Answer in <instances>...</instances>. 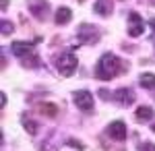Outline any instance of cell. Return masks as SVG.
Segmentation results:
<instances>
[{
	"label": "cell",
	"mask_w": 155,
	"mask_h": 151,
	"mask_svg": "<svg viewBox=\"0 0 155 151\" xmlns=\"http://www.w3.org/2000/svg\"><path fill=\"white\" fill-rule=\"evenodd\" d=\"M21 62H23L25 69H35L37 64H39V58H37L35 54H27V56H21Z\"/></svg>",
	"instance_id": "obj_15"
},
{
	"label": "cell",
	"mask_w": 155,
	"mask_h": 151,
	"mask_svg": "<svg viewBox=\"0 0 155 151\" xmlns=\"http://www.w3.org/2000/svg\"><path fill=\"white\" fill-rule=\"evenodd\" d=\"M143 29H145V25H143L141 15L130 12V15H128V35H130V37H139V35L143 33Z\"/></svg>",
	"instance_id": "obj_6"
},
{
	"label": "cell",
	"mask_w": 155,
	"mask_h": 151,
	"mask_svg": "<svg viewBox=\"0 0 155 151\" xmlns=\"http://www.w3.org/2000/svg\"><path fill=\"white\" fill-rule=\"evenodd\" d=\"M114 97H116L122 106H130L132 102H134V91H132V89H118V91L114 93Z\"/></svg>",
	"instance_id": "obj_10"
},
{
	"label": "cell",
	"mask_w": 155,
	"mask_h": 151,
	"mask_svg": "<svg viewBox=\"0 0 155 151\" xmlns=\"http://www.w3.org/2000/svg\"><path fill=\"white\" fill-rule=\"evenodd\" d=\"M68 145H72V147H77V149L85 151V145H83V143H79V141H74V139H68Z\"/></svg>",
	"instance_id": "obj_18"
},
{
	"label": "cell",
	"mask_w": 155,
	"mask_h": 151,
	"mask_svg": "<svg viewBox=\"0 0 155 151\" xmlns=\"http://www.w3.org/2000/svg\"><path fill=\"white\" fill-rule=\"evenodd\" d=\"M118 66H120V60L112 54V52H106L101 60H99V64H97V70H95V77L97 79H101V81H110V79H114L116 75H118Z\"/></svg>",
	"instance_id": "obj_1"
},
{
	"label": "cell",
	"mask_w": 155,
	"mask_h": 151,
	"mask_svg": "<svg viewBox=\"0 0 155 151\" xmlns=\"http://www.w3.org/2000/svg\"><path fill=\"white\" fill-rule=\"evenodd\" d=\"M79 37L85 44H93V42L99 39V29L95 25H81L79 27Z\"/></svg>",
	"instance_id": "obj_5"
},
{
	"label": "cell",
	"mask_w": 155,
	"mask_h": 151,
	"mask_svg": "<svg viewBox=\"0 0 155 151\" xmlns=\"http://www.w3.org/2000/svg\"><path fill=\"white\" fill-rule=\"evenodd\" d=\"M106 133H107V137H112L114 141H124L126 139V124L122 120H114V122H110Z\"/></svg>",
	"instance_id": "obj_4"
},
{
	"label": "cell",
	"mask_w": 155,
	"mask_h": 151,
	"mask_svg": "<svg viewBox=\"0 0 155 151\" xmlns=\"http://www.w3.org/2000/svg\"><path fill=\"white\" fill-rule=\"evenodd\" d=\"M149 25H151V29L155 31V19H151V21H149Z\"/></svg>",
	"instance_id": "obj_21"
},
{
	"label": "cell",
	"mask_w": 155,
	"mask_h": 151,
	"mask_svg": "<svg viewBox=\"0 0 155 151\" xmlns=\"http://www.w3.org/2000/svg\"><path fill=\"white\" fill-rule=\"evenodd\" d=\"M21 122H23L25 130H27L29 135H35V133H37V128H39V124H37L35 120H29V116H27V114H23V118H21Z\"/></svg>",
	"instance_id": "obj_14"
},
{
	"label": "cell",
	"mask_w": 155,
	"mask_h": 151,
	"mask_svg": "<svg viewBox=\"0 0 155 151\" xmlns=\"http://www.w3.org/2000/svg\"><path fill=\"white\" fill-rule=\"evenodd\" d=\"M72 19V12H71V8H66V6H60L58 11H56V23L58 25H66L68 21Z\"/></svg>",
	"instance_id": "obj_12"
},
{
	"label": "cell",
	"mask_w": 155,
	"mask_h": 151,
	"mask_svg": "<svg viewBox=\"0 0 155 151\" xmlns=\"http://www.w3.org/2000/svg\"><path fill=\"white\" fill-rule=\"evenodd\" d=\"M139 83H141V87H145V89H155V75L153 72H143L139 77Z\"/></svg>",
	"instance_id": "obj_13"
},
{
	"label": "cell",
	"mask_w": 155,
	"mask_h": 151,
	"mask_svg": "<svg viewBox=\"0 0 155 151\" xmlns=\"http://www.w3.org/2000/svg\"><path fill=\"white\" fill-rule=\"evenodd\" d=\"M12 31H15L12 23H8V21H2V35H11Z\"/></svg>",
	"instance_id": "obj_17"
},
{
	"label": "cell",
	"mask_w": 155,
	"mask_h": 151,
	"mask_svg": "<svg viewBox=\"0 0 155 151\" xmlns=\"http://www.w3.org/2000/svg\"><path fill=\"white\" fill-rule=\"evenodd\" d=\"M39 110H41L44 114H48V116H54V114H56V106L54 104H41Z\"/></svg>",
	"instance_id": "obj_16"
},
{
	"label": "cell",
	"mask_w": 155,
	"mask_h": 151,
	"mask_svg": "<svg viewBox=\"0 0 155 151\" xmlns=\"http://www.w3.org/2000/svg\"><path fill=\"white\" fill-rule=\"evenodd\" d=\"M151 2H153V4H155V0H151Z\"/></svg>",
	"instance_id": "obj_22"
},
{
	"label": "cell",
	"mask_w": 155,
	"mask_h": 151,
	"mask_svg": "<svg viewBox=\"0 0 155 151\" xmlns=\"http://www.w3.org/2000/svg\"><path fill=\"white\" fill-rule=\"evenodd\" d=\"M48 2L46 0H35V2H31L29 4V11L35 15L37 19H46V12H48Z\"/></svg>",
	"instance_id": "obj_8"
},
{
	"label": "cell",
	"mask_w": 155,
	"mask_h": 151,
	"mask_svg": "<svg viewBox=\"0 0 155 151\" xmlns=\"http://www.w3.org/2000/svg\"><path fill=\"white\" fill-rule=\"evenodd\" d=\"M0 106H6V95L4 93H0Z\"/></svg>",
	"instance_id": "obj_20"
},
{
	"label": "cell",
	"mask_w": 155,
	"mask_h": 151,
	"mask_svg": "<svg viewBox=\"0 0 155 151\" xmlns=\"http://www.w3.org/2000/svg\"><path fill=\"white\" fill-rule=\"evenodd\" d=\"M141 151H155V145L153 143H143L141 145Z\"/></svg>",
	"instance_id": "obj_19"
},
{
	"label": "cell",
	"mask_w": 155,
	"mask_h": 151,
	"mask_svg": "<svg viewBox=\"0 0 155 151\" xmlns=\"http://www.w3.org/2000/svg\"><path fill=\"white\" fill-rule=\"evenodd\" d=\"M134 116H137L139 122H149V120H153L155 112H153V108H149V106H141V108L134 112Z\"/></svg>",
	"instance_id": "obj_11"
},
{
	"label": "cell",
	"mask_w": 155,
	"mask_h": 151,
	"mask_svg": "<svg viewBox=\"0 0 155 151\" xmlns=\"http://www.w3.org/2000/svg\"><path fill=\"white\" fill-rule=\"evenodd\" d=\"M37 39L35 42H12V54H17V56H27V54H31V50L35 48Z\"/></svg>",
	"instance_id": "obj_7"
},
{
	"label": "cell",
	"mask_w": 155,
	"mask_h": 151,
	"mask_svg": "<svg viewBox=\"0 0 155 151\" xmlns=\"http://www.w3.org/2000/svg\"><path fill=\"white\" fill-rule=\"evenodd\" d=\"M93 11H95L97 15H101V17H110L112 11H114V4H112V0H97Z\"/></svg>",
	"instance_id": "obj_9"
},
{
	"label": "cell",
	"mask_w": 155,
	"mask_h": 151,
	"mask_svg": "<svg viewBox=\"0 0 155 151\" xmlns=\"http://www.w3.org/2000/svg\"><path fill=\"white\" fill-rule=\"evenodd\" d=\"M72 99H74V104L79 110H83V112H91L93 110V97H91V93L87 91V89H79V91L72 93Z\"/></svg>",
	"instance_id": "obj_3"
},
{
	"label": "cell",
	"mask_w": 155,
	"mask_h": 151,
	"mask_svg": "<svg viewBox=\"0 0 155 151\" xmlns=\"http://www.w3.org/2000/svg\"><path fill=\"white\" fill-rule=\"evenodd\" d=\"M153 130H155V124H153Z\"/></svg>",
	"instance_id": "obj_23"
},
{
	"label": "cell",
	"mask_w": 155,
	"mask_h": 151,
	"mask_svg": "<svg viewBox=\"0 0 155 151\" xmlns=\"http://www.w3.org/2000/svg\"><path fill=\"white\" fill-rule=\"evenodd\" d=\"M77 56L74 54H71V52H62L58 56V60H56V69H58V72L62 75V77H71V75H74V70H77Z\"/></svg>",
	"instance_id": "obj_2"
}]
</instances>
